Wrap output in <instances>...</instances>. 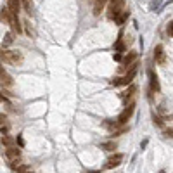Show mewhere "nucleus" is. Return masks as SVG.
Segmentation results:
<instances>
[{
    "instance_id": "obj_21",
    "label": "nucleus",
    "mask_w": 173,
    "mask_h": 173,
    "mask_svg": "<svg viewBox=\"0 0 173 173\" xmlns=\"http://www.w3.org/2000/svg\"><path fill=\"white\" fill-rule=\"evenodd\" d=\"M28 170H30V166H28V165H19L16 170H14V172H17V173H26Z\"/></svg>"
},
{
    "instance_id": "obj_34",
    "label": "nucleus",
    "mask_w": 173,
    "mask_h": 173,
    "mask_svg": "<svg viewBox=\"0 0 173 173\" xmlns=\"http://www.w3.org/2000/svg\"><path fill=\"white\" fill-rule=\"evenodd\" d=\"M26 173H28V172H26Z\"/></svg>"
},
{
    "instance_id": "obj_32",
    "label": "nucleus",
    "mask_w": 173,
    "mask_h": 173,
    "mask_svg": "<svg viewBox=\"0 0 173 173\" xmlns=\"http://www.w3.org/2000/svg\"><path fill=\"white\" fill-rule=\"evenodd\" d=\"M85 173H100L99 170H94V172H85Z\"/></svg>"
},
{
    "instance_id": "obj_3",
    "label": "nucleus",
    "mask_w": 173,
    "mask_h": 173,
    "mask_svg": "<svg viewBox=\"0 0 173 173\" xmlns=\"http://www.w3.org/2000/svg\"><path fill=\"white\" fill-rule=\"evenodd\" d=\"M135 74H137V64L133 62V64H132V69H130V73H126V76H123V78H114V80H111V85H113V87L130 85V83L133 82V78H135Z\"/></svg>"
},
{
    "instance_id": "obj_25",
    "label": "nucleus",
    "mask_w": 173,
    "mask_h": 173,
    "mask_svg": "<svg viewBox=\"0 0 173 173\" xmlns=\"http://www.w3.org/2000/svg\"><path fill=\"white\" fill-rule=\"evenodd\" d=\"M152 120H154V125H156V126H163V121H161V118H157V116L154 114V118H152Z\"/></svg>"
},
{
    "instance_id": "obj_8",
    "label": "nucleus",
    "mask_w": 173,
    "mask_h": 173,
    "mask_svg": "<svg viewBox=\"0 0 173 173\" xmlns=\"http://www.w3.org/2000/svg\"><path fill=\"white\" fill-rule=\"evenodd\" d=\"M154 59H156V62H159V64H165L166 62V56H165L163 45H156V49H154Z\"/></svg>"
},
{
    "instance_id": "obj_19",
    "label": "nucleus",
    "mask_w": 173,
    "mask_h": 173,
    "mask_svg": "<svg viewBox=\"0 0 173 173\" xmlns=\"http://www.w3.org/2000/svg\"><path fill=\"white\" fill-rule=\"evenodd\" d=\"M114 50H116V52H123V50H125V43H123V40H121V38H120V40L114 43Z\"/></svg>"
},
{
    "instance_id": "obj_12",
    "label": "nucleus",
    "mask_w": 173,
    "mask_h": 173,
    "mask_svg": "<svg viewBox=\"0 0 173 173\" xmlns=\"http://www.w3.org/2000/svg\"><path fill=\"white\" fill-rule=\"evenodd\" d=\"M7 9L10 10V14H19V10H21V0H9Z\"/></svg>"
},
{
    "instance_id": "obj_2",
    "label": "nucleus",
    "mask_w": 173,
    "mask_h": 173,
    "mask_svg": "<svg viewBox=\"0 0 173 173\" xmlns=\"http://www.w3.org/2000/svg\"><path fill=\"white\" fill-rule=\"evenodd\" d=\"M125 9V0H109V7H107V17L113 21L121 14Z\"/></svg>"
},
{
    "instance_id": "obj_33",
    "label": "nucleus",
    "mask_w": 173,
    "mask_h": 173,
    "mask_svg": "<svg viewBox=\"0 0 173 173\" xmlns=\"http://www.w3.org/2000/svg\"><path fill=\"white\" fill-rule=\"evenodd\" d=\"M159 173H166V172H165V170H161V172H159Z\"/></svg>"
},
{
    "instance_id": "obj_23",
    "label": "nucleus",
    "mask_w": 173,
    "mask_h": 173,
    "mask_svg": "<svg viewBox=\"0 0 173 173\" xmlns=\"http://www.w3.org/2000/svg\"><path fill=\"white\" fill-rule=\"evenodd\" d=\"M166 33H168V36H170V38L173 36V23H172V21H170V23H168V26H166Z\"/></svg>"
},
{
    "instance_id": "obj_24",
    "label": "nucleus",
    "mask_w": 173,
    "mask_h": 173,
    "mask_svg": "<svg viewBox=\"0 0 173 173\" xmlns=\"http://www.w3.org/2000/svg\"><path fill=\"white\" fill-rule=\"evenodd\" d=\"M16 144L19 146V147H25V139H23V135H17L16 139Z\"/></svg>"
},
{
    "instance_id": "obj_27",
    "label": "nucleus",
    "mask_w": 173,
    "mask_h": 173,
    "mask_svg": "<svg viewBox=\"0 0 173 173\" xmlns=\"http://www.w3.org/2000/svg\"><path fill=\"white\" fill-rule=\"evenodd\" d=\"M0 133H2V135H7V133H9V126H7V125H2V128H0Z\"/></svg>"
},
{
    "instance_id": "obj_29",
    "label": "nucleus",
    "mask_w": 173,
    "mask_h": 173,
    "mask_svg": "<svg viewBox=\"0 0 173 173\" xmlns=\"http://www.w3.org/2000/svg\"><path fill=\"white\" fill-rule=\"evenodd\" d=\"M113 57H114V61H121V59H123V56H121V52H116Z\"/></svg>"
},
{
    "instance_id": "obj_6",
    "label": "nucleus",
    "mask_w": 173,
    "mask_h": 173,
    "mask_svg": "<svg viewBox=\"0 0 173 173\" xmlns=\"http://www.w3.org/2000/svg\"><path fill=\"white\" fill-rule=\"evenodd\" d=\"M121 161H123V154H116V156H111L107 159V163L104 165L106 170H111V168H116V166L121 165Z\"/></svg>"
},
{
    "instance_id": "obj_22",
    "label": "nucleus",
    "mask_w": 173,
    "mask_h": 173,
    "mask_svg": "<svg viewBox=\"0 0 173 173\" xmlns=\"http://www.w3.org/2000/svg\"><path fill=\"white\" fill-rule=\"evenodd\" d=\"M159 5H161V2H157V0H152V2H151V10H154V12H157V9H159Z\"/></svg>"
},
{
    "instance_id": "obj_16",
    "label": "nucleus",
    "mask_w": 173,
    "mask_h": 173,
    "mask_svg": "<svg viewBox=\"0 0 173 173\" xmlns=\"http://www.w3.org/2000/svg\"><path fill=\"white\" fill-rule=\"evenodd\" d=\"M14 144H16V140L12 139V137H9V135H2V146L10 147V146H14Z\"/></svg>"
},
{
    "instance_id": "obj_17",
    "label": "nucleus",
    "mask_w": 173,
    "mask_h": 173,
    "mask_svg": "<svg viewBox=\"0 0 173 173\" xmlns=\"http://www.w3.org/2000/svg\"><path fill=\"white\" fill-rule=\"evenodd\" d=\"M100 147L104 149V151H114L118 146H116L114 140H109V142H104V144H100Z\"/></svg>"
},
{
    "instance_id": "obj_18",
    "label": "nucleus",
    "mask_w": 173,
    "mask_h": 173,
    "mask_svg": "<svg viewBox=\"0 0 173 173\" xmlns=\"http://www.w3.org/2000/svg\"><path fill=\"white\" fill-rule=\"evenodd\" d=\"M135 92H137V87H133V85H132L128 90H125L123 94H121V97H123L125 100H128V99H130V97L133 95V94H135Z\"/></svg>"
},
{
    "instance_id": "obj_10",
    "label": "nucleus",
    "mask_w": 173,
    "mask_h": 173,
    "mask_svg": "<svg viewBox=\"0 0 173 173\" xmlns=\"http://www.w3.org/2000/svg\"><path fill=\"white\" fill-rule=\"evenodd\" d=\"M5 156L12 161V159H17L21 156V149H17L16 146H10V147H5Z\"/></svg>"
},
{
    "instance_id": "obj_26",
    "label": "nucleus",
    "mask_w": 173,
    "mask_h": 173,
    "mask_svg": "<svg viewBox=\"0 0 173 173\" xmlns=\"http://www.w3.org/2000/svg\"><path fill=\"white\" fill-rule=\"evenodd\" d=\"M165 137H168V139H172V137H173V130H172V126L165 130Z\"/></svg>"
},
{
    "instance_id": "obj_5",
    "label": "nucleus",
    "mask_w": 173,
    "mask_h": 173,
    "mask_svg": "<svg viewBox=\"0 0 173 173\" xmlns=\"http://www.w3.org/2000/svg\"><path fill=\"white\" fill-rule=\"evenodd\" d=\"M0 85L2 87H12L14 85V80H12V76L4 69V66L0 64Z\"/></svg>"
},
{
    "instance_id": "obj_31",
    "label": "nucleus",
    "mask_w": 173,
    "mask_h": 173,
    "mask_svg": "<svg viewBox=\"0 0 173 173\" xmlns=\"http://www.w3.org/2000/svg\"><path fill=\"white\" fill-rule=\"evenodd\" d=\"M2 102H9V100L5 99V97H4V95H2V94H0V104H2Z\"/></svg>"
},
{
    "instance_id": "obj_11",
    "label": "nucleus",
    "mask_w": 173,
    "mask_h": 173,
    "mask_svg": "<svg viewBox=\"0 0 173 173\" xmlns=\"http://www.w3.org/2000/svg\"><path fill=\"white\" fill-rule=\"evenodd\" d=\"M135 59H137V52H128V54H126V56L121 59V62H123V68H121V71H125V69L130 66V64H132Z\"/></svg>"
},
{
    "instance_id": "obj_30",
    "label": "nucleus",
    "mask_w": 173,
    "mask_h": 173,
    "mask_svg": "<svg viewBox=\"0 0 173 173\" xmlns=\"http://www.w3.org/2000/svg\"><path fill=\"white\" fill-rule=\"evenodd\" d=\"M5 121H7V116H5V114H0V125H4Z\"/></svg>"
},
{
    "instance_id": "obj_7",
    "label": "nucleus",
    "mask_w": 173,
    "mask_h": 173,
    "mask_svg": "<svg viewBox=\"0 0 173 173\" xmlns=\"http://www.w3.org/2000/svg\"><path fill=\"white\" fill-rule=\"evenodd\" d=\"M147 74H149V82H151V90L159 92V80H157V74L154 73L152 69H149Z\"/></svg>"
},
{
    "instance_id": "obj_15",
    "label": "nucleus",
    "mask_w": 173,
    "mask_h": 173,
    "mask_svg": "<svg viewBox=\"0 0 173 173\" xmlns=\"http://www.w3.org/2000/svg\"><path fill=\"white\" fill-rule=\"evenodd\" d=\"M128 17H130V12H128V10H121V14L116 17L114 21H116V23H118L120 26H121V25H125V23L128 21Z\"/></svg>"
},
{
    "instance_id": "obj_9",
    "label": "nucleus",
    "mask_w": 173,
    "mask_h": 173,
    "mask_svg": "<svg viewBox=\"0 0 173 173\" xmlns=\"http://www.w3.org/2000/svg\"><path fill=\"white\" fill-rule=\"evenodd\" d=\"M9 25L12 26V31L14 33H21L23 31V28H21V23H19V17H17V14H10V21H9Z\"/></svg>"
},
{
    "instance_id": "obj_28",
    "label": "nucleus",
    "mask_w": 173,
    "mask_h": 173,
    "mask_svg": "<svg viewBox=\"0 0 173 173\" xmlns=\"http://www.w3.org/2000/svg\"><path fill=\"white\" fill-rule=\"evenodd\" d=\"M147 144H149V139H144V140H142V142H140V149L144 151V149L147 147Z\"/></svg>"
},
{
    "instance_id": "obj_20",
    "label": "nucleus",
    "mask_w": 173,
    "mask_h": 173,
    "mask_svg": "<svg viewBox=\"0 0 173 173\" xmlns=\"http://www.w3.org/2000/svg\"><path fill=\"white\" fill-rule=\"evenodd\" d=\"M14 42V38H12V33H7L5 36H4V47H7V45H10Z\"/></svg>"
},
{
    "instance_id": "obj_14",
    "label": "nucleus",
    "mask_w": 173,
    "mask_h": 173,
    "mask_svg": "<svg viewBox=\"0 0 173 173\" xmlns=\"http://www.w3.org/2000/svg\"><path fill=\"white\" fill-rule=\"evenodd\" d=\"M0 21L5 23V25H9V21H10V10H9L7 7L0 9Z\"/></svg>"
},
{
    "instance_id": "obj_13",
    "label": "nucleus",
    "mask_w": 173,
    "mask_h": 173,
    "mask_svg": "<svg viewBox=\"0 0 173 173\" xmlns=\"http://www.w3.org/2000/svg\"><path fill=\"white\" fill-rule=\"evenodd\" d=\"M107 0H95V5H94V16H100V12L104 10Z\"/></svg>"
},
{
    "instance_id": "obj_1",
    "label": "nucleus",
    "mask_w": 173,
    "mask_h": 173,
    "mask_svg": "<svg viewBox=\"0 0 173 173\" xmlns=\"http://www.w3.org/2000/svg\"><path fill=\"white\" fill-rule=\"evenodd\" d=\"M0 59L5 64H21L23 62V54L19 50H2Z\"/></svg>"
},
{
    "instance_id": "obj_4",
    "label": "nucleus",
    "mask_w": 173,
    "mask_h": 173,
    "mask_svg": "<svg viewBox=\"0 0 173 173\" xmlns=\"http://www.w3.org/2000/svg\"><path fill=\"white\" fill-rule=\"evenodd\" d=\"M133 111H135V102H130L128 106L125 107V111L121 113V114L118 116V120H116V123L118 125H125L130 118H132V114H133Z\"/></svg>"
}]
</instances>
